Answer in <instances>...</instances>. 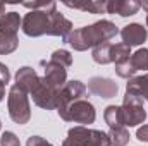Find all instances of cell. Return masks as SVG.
Segmentation results:
<instances>
[{
  "mask_svg": "<svg viewBox=\"0 0 148 146\" xmlns=\"http://www.w3.org/2000/svg\"><path fill=\"white\" fill-rule=\"evenodd\" d=\"M117 33H119V29H117V26L114 23L102 19V21H98L95 24L83 26L79 29L71 31L64 41L67 45H71L74 50L84 52L88 48H95L98 45L109 43V40H112Z\"/></svg>",
  "mask_w": 148,
  "mask_h": 146,
  "instance_id": "6da1fadb",
  "label": "cell"
},
{
  "mask_svg": "<svg viewBox=\"0 0 148 146\" xmlns=\"http://www.w3.org/2000/svg\"><path fill=\"white\" fill-rule=\"evenodd\" d=\"M57 9V3L53 2L48 9H41V10H29L24 17H23V33L26 36H43V35H50V14L52 10Z\"/></svg>",
  "mask_w": 148,
  "mask_h": 146,
  "instance_id": "7a4b0ae2",
  "label": "cell"
},
{
  "mask_svg": "<svg viewBox=\"0 0 148 146\" xmlns=\"http://www.w3.org/2000/svg\"><path fill=\"white\" fill-rule=\"evenodd\" d=\"M7 108L10 119L19 124L24 126L29 122L31 119V107H29V100H28V93L19 88L17 84H14L9 89V98H7Z\"/></svg>",
  "mask_w": 148,
  "mask_h": 146,
  "instance_id": "3957f363",
  "label": "cell"
},
{
  "mask_svg": "<svg viewBox=\"0 0 148 146\" xmlns=\"http://www.w3.org/2000/svg\"><path fill=\"white\" fill-rule=\"evenodd\" d=\"M57 113L66 122L83 124V126L93 124L95 119H97V110L88 100H77V102H74L71 105H67L66 108L57 110Z\"/></svg>",
  "mask_w": 148,
  "mask_h": 146,
  "instance_id": "277c9868",
  "label": "cell"
},
{
  "mask_svg": "<svg viewBox=\"0 0 148 146\" xmlns=\"http://www.w3.org/2000/svg\"><path fill=\"white\" fill-rule=\"evenodd\" d=\"M67 139L77 146H110L109 134L98 129H90L84 126H76L69 129Z\"/></svg>",
  "mask_w": 148,
  "mask_h": 146,
  "instance_id": "5b68a950",
  "label": "cell"
},
{
  "mask_svg": "<svg viewBox=\"0 0 148 146\" xmlns=\"http://www.w3.org/2000/svg\"><path fill=\"white\" fill-rule=\"evenodd\" d=\"M122 113H124V126L134 127V126L143 124L147 119V110L143 107V100L134 95L126 93L124 102H122Z\"/></svg>",
  "mask_w": 148,
  "mask_h": 146,
  "instance_id": "8992f818",
  "label": "cell"
},
{
  "mask_svg": "<svg viewBox=\"0 0 148 146\" xmlns=\"http://www.w3.org/2000/svg\"><path fill=\"white\" fill-rule=\"evenodd\" d=\"M138 71H148V48H140L138 52L131 53V57L126 62H121L115 65V72L121 77L131 79Z\"/></svg>",
  "mask_w": 148,
  "mask_h": 146,
  "instance_id": "52a82bcc",
  "label": "cell"
},
{
  "mask_svg": "<svg viewBox=\"0 0 148 146\" xmlns=\"http://www.w3.org/2000/svg\"><path fill=\"white\" fill-rule=\"evenodd\" d=\"M40 65L43 67V77L41 79H43V83L47 86H50L55 91H60L66 86V83H67V71H66V67H62V65H59V64H55L52 60H48V62L41 60Z\"/></svg>",
  "mask_w": 148,
  "mask_h": 146,
  "instance_id": "ba28073f",
  "label": "cell"
},
{
  "mask_svg": "<svg viewBox=\"0 0 148 146\" xmlns=\"http://www.w3.org/2000/svg\"><path fill=\"white\" fill-rule=\"evenodd\" d=\"M84 96H86V86L81 81H67L66 86L59 93L57 110L66 108L67 105H71V103L77 102V100H84Z\"/></svg>",
  "mask_w": 148,
  "mask_h": 146,
  "instance_id": "9c48e42d",
  "label": "cell"
},
{
  "mask_svg": "<svg viewBox=\"0 0 148 146\" xmlns=\"http://www.w3.org/2000/svg\"><path fill=\"white\" fill-rule=\"evenodd\" d=\"M117 89H119L117 83H114L109 77L95 76L88 81V91L100 98H114L117 95Z\"/></svg>",
  "mask_w": 148,
  "mask_h": 146,
  "instance_id": "30bf717a",
  "label": "cell"
},
{
  "mask_svg": "<svg viewBox=\"0 0 148 146\" xmlns=\"http://www.w3.org/2000/svg\"><path fill=\"white\" fill-rule=\"evenodd\" d=\"M148 31L147 28H143L141 24L138 23H133V24H127L121 29V38H122V43H126L127 46H138L141 43L147 41Z\"/></svg>",
  "mask_w": 148,
  "mask_h": 146,
  "instance_id": "8fae6325",
  "label": "cell"
},
{
  "mask_svg": "<svg viewBox=\"0 0 148 146\" xmlns=\"http://www.w3.org/2000/svg\"><path fill=\"white\" fill-rule=\"evenodd\" d=\"M140 7H141V3L136 0H109L107 2V12L117 14L121 17L134 16L140 10Z\"/></svg>",
  "mask_w": 148,
  "mask_h": 146,
  "instance_id": "7c38bea8",
  "label": "cell"
},
{
  "mask_svg": "<svg viewBox=\"0 0 148 146\" xmlns=\"http://www.w3.org/2000/svg\"><path fill=\"white\" fill-rule=\"evenodd\" d=\"M73 31V23L69 19H66L60 12L52 10L50 14V36H60L62 40H66L67 35Z\"/></svg>",
  "mask_w": 148,
  "mask_h": 146,
  "instance_id": "4fadbf2b",
  "label": "cell"
},
{
  "mask_svg": "<svg viewBox=\"0 0 148 146\" xmlns=\"http://www.w3.org/2000/svg\"><path fill=\"white\" fill-rule=\"evenodd\" d=\"M40 83V76L35 72V69L33 67H21L17 74H16V84L19 86V88H23L28 95L36 88V84Z\"/></svg>",
  "mask_w": 148,
  "mask_h": 146,
  "instance_id": "5bb4252c",
  "label": "cell"
},
{
  "mask_svg": "<svg viewBox=\"0 0 148 146\" xmlns=\"http://www.w3.org/2000/svg\"><path fill=\"white\" fill-rule=\"evenodd\" d=\"M126 93L134 95V96L148 102V72L143 74V76L131 77L127 81V84H126Z\"/></svg>",
  "mask_w": 148,
  "mask_h": 146,
  "instance_id": "9a60e30c",
  "label": "cell"
},
{
  "mask_svg": "<svg viewBox=\"0 0 148 146\" xmlns=\"http://www.w3.org/2000/svg\"><path fill=\"white\" fill-rule=\"evenodd\" d=\"M64 5L71 9H79L90 14H103L107 12V2L103 0H84V2H64Z\"/></svg>",
  "mask_w": 148,
  "mask_h": 146,
  "instance_id": "2e32d148",
  "label": "cell"
},
{
  "mask_svg": "<svg viewBox=\"0 0 148 146\" xmlns=\"http://www.w3.org/2000/svg\"><path fill=\"white\" fill-rule=\"evenodd\" d=\"M21 24H23V19L19 17L17 12H5L0 17V33L17 36V31H19Z\"/></svg>",
  "mask_w": 148,
  "mask_h": 146,
  "instance_id": "e0dca14e",
  "label": "cell"
},
{
  "mask_svg": "<svg viewBox=\"0 0 148 146\" xmlns=\"http://www.w3.org/2000/svg\"><path fill=\"white\" fill-rule=\"evenodd\" d=\"M103 119L105 122L109 124L110 129L115 127H126L124 126V113H122V107H117V105H109L105 112H103Z\"/></svg>",
  "mask_w": 148,
  "mask_h": 146,
  "instance_id": "ac0fdd59",
  "label": "cell"
},
{
  "mask_svg": "<svg viewBox=\"0 0 148 146\" xmlns=\"http://www.w3.org/2000/svg\"><path fill=\"white\" fill-rule=\"evenodd\" d=\"M91 57L97 64H112V43H103V45H98L93 48L91 52Z\"/></svg>",
  "mask_w": 148,
  "mask_h": 146,
  "instance_id": "d6986e66",
  "label": "cell"
},
{
  "mask_svg": "<svg viewBox=\"0 0 148 146\" xmlns=\"http://www.w3.org/2000/svg\"><path fill=\"white\" fill-rule=\"evenodd\" d=\"M131 57V46H127L126 43H112V62L117 65L121 62H126Z\"/></svg>",
  "mask_w": 148,
  "mask_h": 146,
  "instance_id": "ffe728a7",
  "label": "cell"
},
{
  "mask_svg": "<svg viewBox=\"0 0 148 146\" xmlns=\"http://www.w3.org/2000/svg\"><path fill=\"white\" fill-rule=\"evenodd\" d=\"M17 45H19V40L16 35L0 33V55H9V53L16 52Z\"/></svg>",
  "mask_w": 148,
  "mask_h": 146,
  "instance_id": "44dd1931",
  "label": "cell"
},
{
  "mask_svg": "<svg viewBox=\"0 0 148 146\" xmlns=\"http://www.w3.org/2000/svg\"><path fill=\"white\" fill-rule=\"evenodd\" d=\"M110 146H126L129 143V132L126 127H115L109 131Z\"/></svg>",
  "mask_w": 148,
  "mask_h": 146,
  "instance_id": "7402d4cb",
  "label": "cell"
},
{
  "mask_svg": "<svg viewBox=\"0 0 148 146\" xmlns=\"http://www.w3.org/2000/svg\"><path fill=\"white\" fill-rule=\"evenodd\" d=\"M50 60L55 62V64H59V65H62V67H66V69L73 65V55L67 50H55L52 53Z\"/></svg>",
  "mask_w": 148,
  "mask_h": 146,
  "instance_id": "603a6c76",
  "label": "cell"
},
{
  "mask_svg": "<svg viewBox=\"0 0 148 146\" xmlns=\"http://www.w3.org/2000/svg\"><path fill=\"white\" fill-rule=\"evenodd\" d=\"M0 146H21V141L14 132L5 131L2 134V138H0Z\"/></svg>",
  "mask_w": 148,
  "mask_h": 146,
  "instance_id": "cb8c5ba5",
  "label": "cell"
},
{
  "mask_svg": "<svg viewBox=\"0 0 148 146\" xmlns=\"http://www.w3.org/2000/svg\"><path fill=\"white\" fill-rule=\"evenodd\" d=\"M53 2H23V5L26 9H31V10H41V9H48Z\"/></svg>",
  "mask_w": 148,
  "mask_h": 146,
  "instance_id": "d4e9b609",
  "label": "cell"
},
{
  "mask_svg": "<svg viewBox=\"0 0 148 146\" xmlns=\"http://www.w3.org/2000/svg\"><path fill=\"white\" fill-rule=\"evenodd\" d=\"M26 146H53V145H50V143H48L45 138H41V136H31V138H28Z\"/></svg>",
  "mask_w": 148,
  "mask_h": 146,
  "instance_id": "484cf974",
  "label": "cell"
},
{
  "mask_svg": "<svg viewBox=\"0 0 148 146\" xmlns=\"http://www.w3.org/2000/svg\"><path fill=\"white\" fill-rule=\"evenodd\" d=\"M136 138H138V141H141V143H148V126H143V127L138 129Z\"/></svg>",
  "mask_w": 148,
  "mask_h": 146,
  "instance_id": "4316f807",
  "label": "cell"
},
{
  "mask_svg": "<svg viewBox=\"0 0 148 146\" xmlns=\"http://www.w3.org/2000/svg\"><path fill=\"white\" fill-rule=\"evenodd\" d=\"M0 79H2V81H5V83H9V81H10L9 67H7L5 64H2V62H0Z\"/></svg>",
  "mask_w": 148,
  "mask_h": 146,
  "instance_id": "83f0119b",
  "label": "cell"
},
{
  "mask_svg": "<svg viewBox=\"0 0 148 146\" xmlns=\"http://www.w3.org/2000/svg\"><path fill=\"white\" fill-rule=\"evenodd\" d=\"M5 86H7V83L0 79V102H2V100H3V96H5Z\"/></svg>",
  "mask_w": 148,
  "mask_h": 146,
  "instance_id": "f1b7e54d",
  "label": "cell"
},
{
  "mask_svg": "<svg viewBox=\"0 0 148 146\" xmlns=\"http://www.w3.org/2000/svg\"><path fill=\"white\" fill-rule=\"evenodd\" d=\"M3 14H5V3H3V2H0V17H2Z\"/></svg>",
  "mask_w": 148,
  "mask_h": 146,
  "instance_id": "f546056e",
  "label": "cell"
},
{
  "mask_svg": "<svg viewBox=\"0 0 148 146\" xmlns=\"http://www.w3.org/2000/svg\"><path fill=\"white\" fill-rule=\"evenodd\" d=\"M62 146H77V145H74L73 141H69V139H66V141L62 143Z\"/></svg>",
  "mask_w": 148,
  "mask_h": 146,
  "instance_id": "4dcf8cb0",
  "label": "cell"
},
{
  "mask_svg": "<svg viewBox=\"0 0 148 146\" xmlns=\"http://www.w3.org/2000/svg\"><path fill=\"white\" fill-rule=\"evenodd\" d=\"M141 7H143V9H145V10H147V14H148V0H145V2H143V3H141Z\"/></svg>",
  "mask_w": 148,
  "mask_h": 146,
  "instance_id": "1f68e13d",
  "label": "cell"
},
{
  "mask_svg": "<svg viewBox=\"0 0 148 146\" xmlns=\"http://www.w3.org/2000/svg\"><path fill=\"white\" fill-rule=\"evenodd\" d=\"M0 127H2V122H0Z\"/></svg>",
  "mask_w": 148,
  "mask_h": 146,
  "instance_id": "d6a6232c",
  "label": "cell"
}]
</instances>
